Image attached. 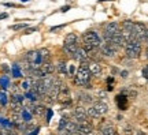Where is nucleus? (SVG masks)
Wrapping results in <instances>:
<instances>
[{
  "instance_id": "10",
  "label": "nucleus",
  "mask_w": 148,
  "mask_h": 135,
  "mask_svg": "<svg viewBox=\"0 0 148 135\" xmlns=\"http://www.w3.org/2000/svg\"><path fill=\"white\" fill-rule=\"evenodd\" d=\"M77 132H79V134H82V135L92 134V132H93V127H92L89 120L85 121V123H79V124L77 126Z\"/></svg>"
},
{
  "instance_id": "21",
  "label": "nucleus",
  "mask_w": 148,
  "mask_h": 135,
  "mask_svg": "<svg viewBox=\"0 0 148 135\" xmlns=\"http://www.w3.org/2000/svg\"><path fill=\"white\" fill-rule=\"evenodd\" d=\"M27 26H29L27 23H16V25L10 26V29H11V30H14V31H18V30H25Z\"/></svg>"
},
{
  "instance_id": "20",
  "label": "nucleus",
  "mask_w": 148,
  "mask_h": 135,
  "mask_svg": "<svg viewBox=\"0 0 148 135\" xmlns=\"http://www.w3.org/2000/svg\"><path fill=\"white\" fill-rule=\"evenodd\" d=\"M38 52H40V56H41V59H42V63H44V62H49V57H51V55H49V51H48V49L42 48V49H40Z\"/></svg>"
},
{
  "instance_id": "35",
  "label": "nucleus",
  "mask_w": 148,
  "mask_h": 135,
  "mask_svg": "<svg viewBox=\"0 0 148 135\" xmlns=\"http://www.w3.org/2000/svg\"><path fill=\"white\" fill-rule=\"evenodd\" d=\"M127 75H129V73H127V71H122V73H121L122 78H127Z\"/></svg>"
},
{
  "instance_id": "37",
  "label": "nucleus",
  "mask_w": 148,
  "mask_h": 135,
  "mask_svg": "<svg viewBox=\"0 0 148 135\" xmlns=\"http://www.w3.org/2000/svg\"><path fill=\"white\" fill-rule=\"evenodd\" d=\"M3 5H5V7H15V4H12V3H3Z\"/></svg>"
},
{
  "instance_id": "31",
  "label": "nucleus",
  "mask_w": 148,
  "mask_h": 135,
  "mask_svg": "<svg viewBox=\"0 0 148 135\" xmlns=\"http://www.w3.org/2000/svg\"><path fill=\"white\" fill-rule=\"evenodd\" d=\"M4 135H18V132H16V131H14V130H5Z\"/></svg>"
},
{
  "instance_id": "36",
  "label": "nucleus",
  "mask_w": 148,
  "mask_h": 135,
  "mask_svg": "<svg viewBox=\"0 0 148 135\" xmlns=\"http://www.w3.org/2000/svg\"><path fill=\"white\" fill-rule=\"evenodd\" d=\"M144 42H147V44H148V27H147V30H145V37H144Z\"/></svg>"
},
{
  "instance_id": "5",
  "label": "nucleus",
  "mask_w": 148,
  "mask_h": 135,
  "mask_svg": "<svg viewBox=\"0 0 148 135\" xmlns=\"http://www.w3.org/2000/svg\"><path fill=\"white\" fill-rule=\"evenodd\" d=\"M71 117L74 119V121L79 124V123H85L88 121V115H86V109H84L81 105L79 107H75V108L71 111Z\"/></svg>"
},
{
  "instance_id": "3",
  "label": "nucleus",
  "mask_w": 148,
  "mask_h": 135,
  "mask_svg": "<svg viewBox=\"0 0 148 135\" xmlns=\"http://www.w3.org/2000/svg\"><path fill=\"white\" fill-rule=\"evenodd\" d=\"M123 49H125V56H126L127 59H132V60L138 59L140 55H141V42L137 41V40L127 41L126 44H125Z\"/></svg>"
},
{
  "instance_id": "6",
  "label": "nucleus",
  "mask_w": 148,
  "mask_h": 135,
  "mask_svg": "<svg viewBox=\"0 0 148 135\" xmlns=\"http://www.w3.org/2000/svg\"><path fill=\"white\" fill-rule=\"evenodd\" d=\"M99 52H100L101 56L106 57V59H112V57L116 55L118 49H116L114 45L108 44V42H103L100 45V48H99Z\"/></svg>"
},
{
  "instance_id": "27",
  "label": "nucleus",
  "mask_w": 148,
  "mask_h": 135,
  "mask_svg": "<svg viewBox=\"0 0 148 135\" xmlns=\"http://www.w3.org/2000/svg\"><path fill=\"white\" fill-rule=\"evenodd\" d=\"M96 94L99 96V98H107V93H106V90H99V92H96Z\"/></svg>"
},
{
  "instance_id": "8",
  "label": "nucleus",
  "mask_w": 148,
  "mask_h": 135,
  "mask_svg": "<svg viewBox=\"0 0 148 135\" xmlns=\"http://www.w3.org/2000/svg\"><path fill=\"white\" fill-rule=\"evenodd\" d=\"M71 57H73L75 62H79V63H84V62H89L90 59H89V56H88V52L85 51L84 48H81V47H78L77 48V51L71 55Z\"/></svg>"
},
{
  "instance_id": "38",
  "label": "nucleus",
  "mask_w": 148,
  "mask_h": 135,
  "mask_svg": "<svg viewBox=\"0 0 148 135\" xmlns=\"http://www.w3.org/2000/svg\"><path fill=\"white\" fill-rule=\"evenodd\" d=\"M1 68H3L4 71H7V73H8V67H7V66H1Z\"/></svg>"
},
{
  "instance_id": "17",
  "label": "nucleus",
  "mask_w": 148,
  "mask_h": 135,
  "mask_svg": "<svg viewBox=\"0 0 148 135\" xmlns=\"http://www.w3.org/2000/svg\"><path fill=\"white\" fill-rule=\"evenodd\" d=\"M55 70L58 71L59 75H69V73H67V64H66V62H58L56 63V66H55Z\"/></svg>"
},
{
  "instance_id": "23",
  "label": "nucleus",
  "mask_w": 148,
  "mask_h": 135,
  "mask_svg": "<svg viewBox=\"0 0 148 135\" xmlns=\"http://www.w3.org/2000/svg\"><path fill=\"white\" fill-rule=\"evenodd\" d=\"M133 132H134V130H133V127L132 126H125L123 127V134L125 135H133Z\"/></svg>"
},
{
  "instance_id": "34",
  "label": "nucleus",
  "mask_w": 148,
  "mask_h": 135,
  "mask_svg": "<svg viewBox=\"0 0 148 135\" xmlns=\"http://www.w3.org/2000/svg\"><path fill=\"white\" fill-rule=\"evenodd\" d=\"M69 10H70V5H64V7L60 8V12H67Z\"/></svg>"
},
{
  "instance_id": "24",
  "label": "nucleus",
  "mask_w": 148,
  "mask_h": 135,
  "mask_svg": "<svg viewBox=\"0 0 148 135\" xmlns=\"http://www.w3.org/2000/svg\"><path fill=\"white\" fill-rule=\"evenodd\" d=\"M64 27H66V23H63V25H58V26L49 27V31H51V33H55L56 30H62V29H64Z\"/></svg>"
},
{
  "instance_id": "29",
  "label": "nucleus",
  "mask_w": 148,
  "mask_h": 135,
  "mask_svg": "<svg viewBox=\"0 0 148 135\" xmlns=\"http://www.w3.org/2000/svg\"><path fill=\"white\" fill-rule=\"evenodd\" d=\"M67 73H69L70 77H74V75H75V67H74L73 64L69 67V71H67Z\"/></svg>"
},
{
  "instance_id": "19",
  "label": "nucleus",
  "mask_w": 148,
  "mask_h": 135,
  "mask_svg": "<svg viewBox=\"0 0 148 135\" xmlns=\"http://www.w3.org/2000/svg\"><path fill=\"white\" fill-rule=\"evenodd\" d=\"M86 115H88V117H92V119H100V117H101L100 115H99V112H97V111H96L92 105L86 108Z\"/></svg>"
},
{
  "instance_id": "25",
  "label": "nucleus",
  "mask_w": 148,
  "mask_h": 135,
  "mask_svg": "<svg viewBox=\"0 0 148 135\" xmlns=\"http://www.w3.org/2000/svg\"><path fill=\"white\" fill-rule=\"evenodd\" d=\"M12 73H14V77H15V78H19V77H22V75H21V71L18 70V67H16V64H14V67H12Z\"/></svg>"
},
{
  "instance_id": "40",
  "label": "nucleus",
  "mask_w": 148,
  "mask_h": 135,
  "mask_svg": "<svg viewBox=\"0 0 148 135\" xmlns=\"http://www.w3.org/2000/svg\"><path fill=\"white\" fill-rule=\"evenodd\" d=\"M26 1H30V0H22V3H26Z\"/></svg>"
},
{
  "instance_id": "12",
  "label": "nucleus",
  "mask_w": 148,
  "mask_h": 135,
  "mask_svg": "<svg viewBox=\"0 0 148 135\" xmlns=\"http://www.w3.org/2000/svg\"><path fill=\"white\" fill-rule=\"evenodd\" d=\"M115 104H116V107H118L119 111H125V109H127V96H125L123 93L118 94V96L115 97Z\"/></svg>"
},
{
  "instance_id": "26",
  "label": "nucleus",
  "mask_w": 148,
  "mask_h": 135,
  "mask_svg": "<svg viewBox=\"0 0 148 135\" xmlns=\"http://www.w3.org/2000/svg\"><path fill=\"white\" fill-rule=\"evenodd\" d=\"M7 96H5V93H0V104L1 105H5L7 104Z\"/></svg>"
},
{
  "instance_id": "1",
  "label": "nucleus",
  "mask_w": 148,
  "mask_h": 135,
  "mask_svg": "<svg viewBox=\"0 0 148 135\" xmlns=\"http://www.w3.org/2000/svg\"><path fill=\"white\" fill-rule=\"evenodd\" d=\"M82 42H84V47L82 48H84L86 52H90V51L99 49L100 45L103 44V40L97 34V31L89 30V31H85L84 34H82Z\"/></svg>"
},
{
  "instance_id": "4",
  "label": "nucleus",
  "mask_w": 148,
  "mask_h": 135,
  "mask_svg": "<svg viewBox=\"0 0 148 135\" xmlns=\"http://www.w3.org/2000/svg\"><path fill=\"white\" fill-rule=\"evenodd\" d=\"M121 31V26L118 22H108L106 26H104V30H103V38L104 41H110L112 37L115 36L116 33Z\"/></svg>"
},
{
  "instance_id": "7",
  "label": "nucleus",
  "mask_w": 148,
  "mask_h": 135,
  "mask_svg": "<svg viewBox=\"0 0 148 135\" xmlns=\"http://www.w3.org/2000/svg\"><path fill=\"white\" fill-rule=\"evenodd\" d=\"M77 101H78L81 105H89L95 101V97L90 93L85 92V90H79L77 93Z\"/></svg>"
},
{
  "instance_id": "16",
  "label": "nucleus",
  "mask_w": 148,
  "mask_h": 135,
  "mask_svg": "<svg viewBox=\"0 0 148 135\" xmlns=\"http://www.w3.org/2000/svg\"><path fill=\"white\" fill-rule=\"evenodd\" d=\"M34 79L36 78H33V77H27V78H25L21 83V89L22 90H25V92H29V90L32 89L33 83H34Z\"/></svg>"
},
{
  "instance_id": "15",
  "label": "nucleus",
  "mask_w": 148,
  "mask_h": 135,
  "mask_svg": "<svg viewBox=\"0 0 148 135\" xmlns=\"http://www.w3.org/2000/svg\"><path fill=\"white\" fill-rule=\"evenodd\" d=\"M89 71H90V74L93 75V77H99L101 74V67H100V64L97 62H92V63H89Z\"/></svg>"
},
{
  "instance_id": "2",
  "label": "nucleus",
  "mask_w": 148,
  "mask_h": 135,
  "mask_svg": "<svg viewBox=\"0 0 148 135\" xmlns=\"http://www.w3.org/2000/svg\"><path fill=\"white\" fill-rule=\"evenodd\" d=\"M89 62H84L79 64V67L75 71L74 75V85H77L79 88H85L88 83H90V77L92 74L89 71Z\"/></svg>"
},
{
  "instance_id": "28",
  "label": "nucleus",
  "mask_w": 148,
  "mask_h": 135,
  "mask_svg": "<svg viewBox=\"0 0 148 135\" xmlns=\"http://www.w3.org/2000/svg\"><path fill=\"white\" fill-rule=\"evenodd\" d=\"M37 27H26L25 29V31H23V34H32L33 31H36Z\"/></svg>"
},
{
  "instance_id": "33",
  "label": "nucleus",
  "mask_w": 148,
  "mask_h": 135,
  "mask_svg": "<svg viewBox=\"0 0 148 135\" xmlns=\"http://www.w3.org/2000/svg\"><path fill=\"white\" fill-rule=\"evenodd\" d=\"M7 18H8V14H7V12H1V14H0V21H1V19H7Z\"/></svg>"
},
{
  "instance_id": "9",
  "label": "nucleus",
  "mask_w": 148,
  "mask_h": 135,
  "mask_svg": "<svg viewBox=\"0 0 148 135\" xmlns=\"http://www.w3.org/2000/svg\"><path fill=\"white\" fill-rule=\"evenodd\" d=\"M90 105H92V107H93V108L99 112V115H100L101 117H103V116L108 112V105H107V102L101 101V100H99V101H93Z\"/></svg>"
},
{
  "instance_id": "30",
  "label": "nucleus",
  "mask_w": 148,
  "mask_h": 135,
  "mask_svg": "<svg viewBox=\"0 0 148 135\" xmlns=\"http://www.w3.org/2000/svg\"><path fill=\"white\" fill-rule=\"evenodd\" d=\"M22 116H23V121H29L30 120V113H27L26 111L22 113Z\"/></svg>"
},
{
  "instance_id": "14",
  "label": "nucleus",
  "mask_w": 148,
  "mask_h": 135,
  "mask_svg": "<svg viewBox=\"0 0 148 135\" xmlns=\"http://www.w3.org/2000/svg\"><path fill=\"white\" fill-rule=\"evenodd\" d=\"M66 45H78L79 44V38L75 33H69L67 36L64 37V42Z\"/></svg>"
},
{
  "instance_id": "41",
  "label": "nucleus",
  "mask_w": 148,
  "mask_h": 135,
  "mask_svg": "<svg viewBox=\"0 0 148 135\" xmlns=\"http://www.w3.org/2000/svg\"><path fill=\"white\" fill-rule=\"evenodd\" d=\"M115 135H118V134H115Z\"/></svg>"
},
{
  "instance_id": "13",
  "label": "nucleus",
  "mask_w": 148,
  "mask_h": 135,
  "mask_svg": "<svg viewBox=\"0 0 148 135\" xmlns=\"http://www.w3.org/2000/svg\"><path fill=\"white\" fill-rule=\"evenodd\" d=\"M29 109H30V112H32L33 115H36V116H42V115L47 112L45 105H42V104H30L29 105Z\"/></svg>"
},
{
  "instance_id": "32",
  "label": "nucleus",
  "mask_w": 148,
  "mask_h": 135,
  "mask_svg": "<svg viewBox=\"0 0 148 135\" xmlns=\"http://www.w3.org/2000/svg\"><path fill=\"white\" fill-rule=\"evenodd\" d=\"M47 123H49V120H51V117H52V111L51 109H47Z\"/></svg>"
},
{
  "instance_id": "22",
  "label": "nucleus",
  "mask_w": 148,
  "mask_h": 135,
  "mask_svg": "<svg viewBox=\"0 0 148 135\" xmlns=\"http://www.w3.org/2000/svg\"><path fill=\"white\" fill-rule=\"evenodd\" d=\"M67 117H62L60 119V121H59V126H58V131L59 132H62V131L64 130V126H66V123H67Z\"/></svg>"
},
{
  "instance_id": "11",
  "label": "nucleus",
  "mask_w": 148,
  "mask_h": 135,
  "mask_svg": "<svg viewBox=\"0 0 148 135\" xmlns=\"http://www.w3.org/2000/svg\"><path fill=\"white\" fill-rule=\"evenodd\" d=\"M99 131H100V135H115L116 134V130H115V127H114V124H111L108 121L103 123L100 126Z\"/></svg>"
},
{
  "instance_id": "18",
  "label": "nucleus",
  "mask_w": 148,
  "mask_h": 135,
  "mask_svg": "<svg viewBox=\"0 0 148 135\" xmlns=\"http://www.w3.org/2000/svg\"><path fill=\"white\" fill-rule=\"evenodd\" d=\"M119 26H121V30L123 31H132L133 27H134V22L130 21V19H125V21H122Z\"/></svg>"
},
{
  "instance_id": "39",
  "label": "nucleus",
  "mask_w": 148,
  "mask_h": 135,
  "mask_svg": "<svg viewBox=\"0 0 148 135\" xmlns=\"http://www.w3.org/2000/svg\"><path fill=\"white\" fill-rule=\"evenodd\" d=\"M145 57H147V59H148V47L145 48Z\"/></svg>"
}]
</instances>
